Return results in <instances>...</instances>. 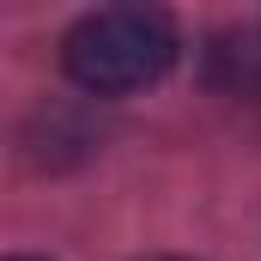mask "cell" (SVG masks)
Masks as SVG:
<instances>
[{
  "instance_id": "obj_1",
  "label": "cell",
  "mask_w": 261,
  "mask_h": 261,
  "mask_svg": "<svg viewBox=\"0 0 261 261\" xmlns=\"http://www.w3.org/2000/svg\"><path fill=\"white\" fill-rule=\"evenodd\" d=\"M170 61H176V24L158 6H103V12H85L61 37L67 79L97 97L140 91V85L164 79Z\"/></svg>"
},
{
  "instance_id": "obj_2",
  "label": "cell",
  "mask_w": 261,
  "mask_h": 261,
  "mask_svg": "<svg viewBox=\"0 0 261 261\" xmlns=\"http://www.w3.org/2000/svg\"><path fill=\"white\" fill-rule=\"evenodd\" d=\"M18 261H24V255H18Z\"/></svg>"
}]
</instances>
